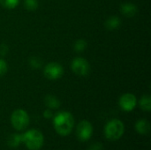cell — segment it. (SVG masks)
I'll list each match as a JSON object with an SVG mask.
<instances>
[{
  "label": "cell",
  "instance_id": "8",
  "mask_svg": "<svg viewBox=\"0 0 151 150\" xmlns=\"http://www.w3.org/2000/svg\"><path fill=\"white\" fill-rule=\"evenodd\" d=\"M119 104L123 111L129 112V111H132L133 110H134V108L136 107L137 98L134 94L126 93L120 96Z\"/></svg>",
  "mask_w": 151,
  "mask_h": 150
},
{
  "label": "cell",
  "instance_id": "12",
  "mask_svg": "<svg viewBox=\"0 0 151 150\" xmlns=\"http://www.w3.org/2000/svg\"><path fill=\"white\" fill-rule=\"evenodd\" d=\"M44 103L50 110H57L61 105V103L58 100V98H57L56 96L51 95H48L45 96V98H44Z\"/></svg>",
  "mask_w": 151,
  "mask_h": 150
},
{
  "label": "cell",
  "instance_id": "3",
  "mask_svg": "<svg viewBox=\"0 0 151 150\" xmlns=\"http://www.w3.org/2000/svg\"><path fill=\"white\" fill-rule=\"evenodd\" d=\"M125 133L124 123L117 118L110 120L104 126V135L109 141L119 140Z\"/></svg>",
  "mask_w": 151,
  "mask_h": 150
},
{
  "label": "cell",
  "instance_id": "13",
  "mask_svg": "<svg viewBox=\"0 0 151 150\" xmlns=\"http://www.w3.org/2000/svg\"><path fill=\"white\" fill-rule=\"evenodd\" d=\"M139 105L141 109L144 111H150L151 110V97L149 95H144L141 97L139 101Z\"/></svg>",
  "mask_w": 151,
  "mask_h": 150
},
{
  "label": "cell",
  "instance_id": "14",
  "mask_svg": "<svg viewBox=\"0 0 151 150\" xmlns=\"http://www.w3.org/2000/svg\"><path fill=\"white\" fill-rule=\"evenodd\" d=\"M7 143L9 147L11 148H17L19 146L20 143H22V134H12L7 141Z\"/></svg>",
  "mask_w": 151,
  "mask_h": 150
},
{
  "label": "cell",
  "instance_id": "20",
  "mask_svg": "<svg viewBox=\"0 0 151 150\" xmlns=\"http://www.w3.org/2000/svg\"><path fill=\"white\" fill-rule=\"evenodd\" d=\"M7 52H8V47H7V45L4 44V43H2L0 45V56L1 57H4V56H5L7 54Z\"/></svg>",
  "mask_w": 151,
  "mask_h": 150
},
{
  "label": "cell",
  "instance_id": "15",
  "mask_svg": "<svg viewBox=\"0 0 151 150\" xmlns=\"http://www.w3.org/2000/svg\"><path fill=\"white\" fill-rule=\"evenodd\" d=\"M19 4V0H0V4L8 10L16 8Z\"/></svg>",
  "mask_w": 151,
  "mask_h": 150
},
{
  "label": "cell",
  "instance_id": "1",
  "mask_svg": "<svg viewBox=\"0 0 151 150\" xmlns=\"http://www.w3.org/2000/svg\"><path fill=\"white\" fill-rule=\"evenodd\" d=\"M53 126L58 134L67 136L73 129L74 118L68 111H59L53 118Z\"/></svg>",
  "mask_w": 151,
  "mask_h": 150
},
{
  "label": "cell",
  "instance_id": "10",
  "mask_svg": "<svg viewBox=\"0 0 151 150\" xmlns=\"http://www.w3.org/2000/svg\"><path fill=\"white\" fill-rule=\"evenodd\" d=\"M135 130L138 133L146 135L150 132V123L147 119H139L135 123Z\"/></svg>",
  "mask_w": 151,
  "mask_h": 150
},
{
  "label": "cell",
  "instance_id": "22",
  "mask_svg": "<svg viewBox=\"0 0 151 150\" xmlns=\"http://www.w3.org/2000/svg\"><path fill=\"white\" fill-rule=\"evenodd\" d=\"M43 117L47 119H50L53 117V113L50 109H47L43 111Z\"/></svg>",
  "mask_w": 151,
  "mask_h": 150
},
{
  "label": "cell",
  "instance_id": "11",
  "mask_svg": "<svg viewBox=\"0 0 151 150\" xmlns=\"http://www.w3.org/2000/svg\"><path fill=\"white\" fill-rule=\"evenodd\" d=\"M121 25V20L118 16H111L104 22V27L109 31H113L118 29Z\"/></svg>",
  "mask_w": 151,
  "mask_h": 150
},
{
  "label": "cell",
  "instance_id": "21",
  "mask_svg": "<svg viewBox=\"0 0 151 150\" xmlns=\"http://www.w3.org/2000/svg\"><path fill=\"white\" fill-rule=\"evenodd\" d=\"M88 150H103V144H101L99 142H96L90 146Z\"/></svg>",
  "mask_w": 151,
  "mask_h": 150
},
{
  "label": "cell",
  "instance_id": "19",
  "mask_svg": "<svg viewBox=\"0 0 151 150\" xmlns=\"http://www.w3.org/2000/svg\"><path fill=\"white\" fill-rule=\"evenodd\" d=\"M8 71V65H7V63L0 58V77H2L3 75H4Z\"/></svg>",
  "mask_w": 151,
  "mask_h": 150
},
{
  "label": "cell",
  "instance_id": "17",
  "mask_svg": "<svg viewBox=\"0 0 151 150\" xmlns=\"http://www.w3.org/2000/svg\"><path fill=\"white\" fill-rule=\"evenodd\" d=\"M28 64L29 66L33 69H38L42 67V61L40 59V57H31L28 60Z\"/></svg>",
  "mask_w": 151,
  "mask_h": 150
},
{
  "label": "cell",
  "instance_id": "9",
  "mask_svg": "<svg viewBox=\"0 0 151 150\" xmlns=\"http://www.w3.org/2000/svg\"><path fill=\"white\" fill-rule=\"evenodd\" d=\"M120 12L127 18H133L138 12V7L133 3H124L120 5Z\"/></svg>",
  "mask_w": 151,
  "mask_h": 150
},
{
  "label": "cell",
  "instance_id": "4",
  "mask_svg": "<svg viewBox=\"0 0 151 150\" xmlns=\"http://www.w3.org/2000/svg\"><path fill=\"white\" fill-rule=\"evenodd\" d=\"M11 123L15 130L23 131L29 125V116L27 112L22 109L15 110L11 116Z\"/></svg>",
  "mask_w": 151,
  "mask_h": 150
},
{
  "label": "cell",
  "instance_id": "16",
  "mask_svg": "<svg viewBox=\"0 0 151 150\" xmlns=\"http://www.w3.org/2000/svg\"><path fill=\"white\" fill-rule=\"evenodd\" d=\"M39 6V3L38 0H25L24 1V7L26 8V10L33 11H35Z\"/></svg>",
  "mask_w": 151,
  "mask_h": 150
},
{
  "label": "cell",
  "instance_id": "6",
  "mask_svg": "<svg viewBox=\"0 0 151 150\" xmlns=\"http://www.w3.org/2000/svg\"><path fill=\"white\" fill-rule=\"evenodd\" d=\"M71 69L75 74L79 76H86L90 72V65L87 59L77 57L72 60Z\"/></svg>",
  "mask_w": 151,
  "mask_h": 150
},
{
  "label": "cell",
  "instance_id": "2",
  "mask_svg": "<svg viewBox=\"0 0 151 150\" xmlns=\"http://www.w3.org/2000/svg\"><path fill=\"white\" fill-rule=\"evenodd\" d=\"M22 142L29 150H39L44 143L43 134L36 129H31L22 133Z\"/></svg>",
  "mask_w": 151,
  "mask_h": 150
},
{
  "label": "cell",
  "instance_id": "5",
  "mask_svg": "<svg viewBox=\"0 0 151 150\" xmlns=\"http://www.w3.org/2000/svg\"><path fill=\"white\" fill-rule=\"evenodd\" d=\"M64 74L63 66L57 62L48 63L43 69V75L50 80H57Z\"/></svg>",
  "mask_w": 151,
  "mask_h": 150
},
{
  "label": "cell",
  "instance_id": "18",
  "mask_svg": "<svg viewBox=\"0 0 151 150\" xmlns=\"http://www.w3.org/2000/svg\"><path fill=\"white\" fill-rule=\"evenodd\" d=\"M88 46V43L83 39H79L74 43V50L76 52H83Z\"/></svg>",
  "mask_w": 151,
  "mask_h": 150
},
{
  "label": "cell",
  "instance_id": "7",
  "mask_svg": "<svg viewBox=\"0 0 151 150\" xmlns=\"http://www.w3.org/2000/svg\"><path fill=\"white\" fill-rule=\"evenodd\" d=\"M77 138L81 141H88L93 135V126L88 120L81 121L76 128Z\"/></svg>",
  "mask_w": 151,
  "mask_h": 150
}]
</instances>
